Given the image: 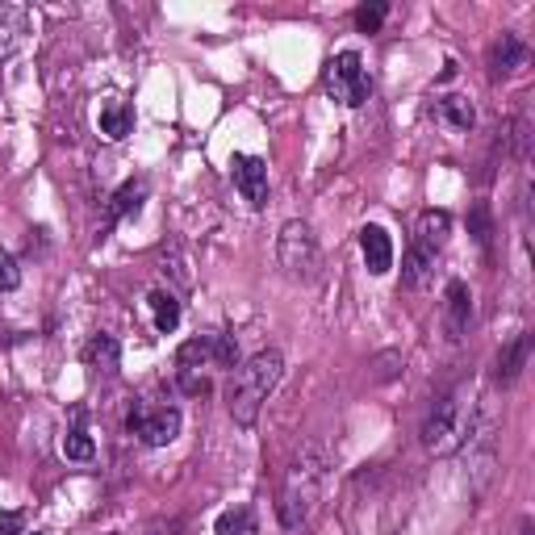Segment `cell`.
<instances>
[{"label":"cell","instance_id":"7c38bea8","mask_svg":"<svg viewBox=\"0 0 535 535\" xmlns=\"http://www.w3.org/2000/svg\"><path fill=\"white\" fill-rule=\"evenodd\" d=\"M26 34H30V9L26 5H0V59H9Z\"/></svg>","mask_w":535,"mask_h":535},{"label":"cell","instance_id":"ac0fdd59","mask_svg":"<svg viewBox=\"0 0 535 535\" xmlns=\"http://www.w3.org/2000/svg\"><path fill=\"white\" fill-rule=\"evenodd\" d=\"M147 310H151V322H155L159 335H172V331L180 327V301H176V293L151 289V293H147Z\"/></svg>","mask_w":535,"mask_h":535},{"label":"cell","instance_id":"ba28073f","mask_svg":"<svg viewBox=\"0 0 535 535\" xmlns=\"http://www.w3.org/2000/svg\"><path fill=\"white\" fill-rule=\"evenodd\" d=\"M360 255H364V268L372 276H385L393 268V239H389V230L377 226V222H368L360 230Z\"/></svg>","mask_w":535,"mask_h":535},{"label":"cell","instance_id":"9a60e30c","mask_svg":"<svg viewBox=\"0 0 535 535\" xmlns=\"http://www.w3.org/2000/svg\"><path fill=\"white\" fill-rule=\"evenodd\" d=\"M143 197H147V180H126L122 189L109 197V209H105V230H113L122 218L138 214V205H143Z\"/></svg>","mask_w":535,"mask_h":535},{"label":"cell","instance_id":"8992f818","mask_svg":"<svg viewBox=\"0 0 535 535\" xmlns=\"http://www.w3.org/2000/svg\"><path fill=\"white\" fill-rule=\"evenodd\" d=\"M126 431L138 435L147 448H168L172 439L180 435V410L176 406H147L134 402L126 414Z\"/></svg>","mask_w":535,"mask_h":535},{"label":"cell","instance_id":"30bf717a","mask_svg":"<svg viewBox=\"0 0 535 535\" xmlns=\"http://www.w3.org/2000/svg\"><path fill=\"white\" fill-rule=\"evenodd\" d=\"M444 318H448V339H464L469 331V318H473V293L464 281H452L448 293H444Z\"/></svg>","mask_w":535,"mask_h":535},{"label":"cell","instance_id":"3957f363","mask_svg":"<svg viewBox=\"0 0 535 535\" xmlns=\"http://www.w3.org/2000/svg\"><path fill=\"white\" fill-rule=\"evenodd\" d=\"M477 389L464 381L456 385L452 393H444L431 414H427V423H423V448L431 456H452L460 452L464 444H469V435H473V423H477Z\"/></svg>","mask_w":535,"mask_h":535},{"label":"cell","instance_id":"9c48e42d","mask_svg":"<svg viewBox=\"0 0 535 535\" xmlns=\"http://www.w3.org/2000/svg\"><path fill=\"white\" fill-rule=\"evenodd\" d=\"M431 113H435V122L444 130H452V134H469L477 126V109H473V101L464 97V92H448V97H439Z\"/></svg>","mask_w":535,"mask_h":535},{"label":"cell","instance_id":"484cf974","mask_svg":"<svg viewBox=\"0 0 535 535\" xmlns=\"http://www.w3.org/2000/svg\"><path fill=\"white\" fill-rule=\"evenodd\" d=\"M0 535H26V531H21V515H17V510H5V515H0Z\"/></svg>","mask_w":535,"mask_h":535},{"label":"cell","instance_id":"e0dca14e","mask_svg":"<svg viewBox=\"0 0 535 535\" xmlns=\"http://www.w3.org/2000/svg\"><path fill=\"white\" fill-rule=\"evenodd\" d=\"M97 126H101V134L109 138V143H122V138L134 130V109L126 101H118V97H109L101 105V113H97Z\"/></svg>","mask_w":535,"mask_h":535},{"label":"cell","instance_id":"7402d4cb","mask_svg":"<svg viewBox=\"0 0 535 535\" xmlns=\"http://www.w3.org/2000/svg\"><path fill=\"white\" fill-rule=\"evenodd\" d=\"M385 17H389V5H381V0H377V5H360L356 9V30L360 34H377Z\"/></svg>","mask_w":535,"mask_h":535},{"label":"cell","instance_id":"4fadbf2b","mask_svg":"<svg viewBox=\"0 0 535 535\" xmlns=\"http://www.w3.org/2000/svg\"><path fill=\"white\" fill-rule=\"evenodd\" d=\"M448 235H452V218L444 214V209H423V214H418V226H414V243L418 247H427V251L439 255V247L448 243Z\"/></svg>","mask_w":535,"mask_h":535},{"label":"cell","instance_id":"44dd1931","mask_svg":"<svg viewBox=\"0 0 535 535\" xmlns=\"http://www.w3.org/2000/svg\"><path fill=\"white\" fill-rule=\"evenodd\" d=\"M218 535H247L251 531V510L247 506H235V510H222L218 523H214Z\"/></svg>","mask_w":535,"mask_h":535},{"label":"cell","instance_id":"ffe728a7","mask_svg":"<svg viewBox=\"0 0 535 535\" xmlns=\"http://www.w3.org/2000/svg\"><path fill=\"white\" fill-rule=\"evenodd\" d=\"M63 456L76 460V464H88L92 456H97V444H92V435L84 431V410H76V423L63 435Z\"/></svg>","mask_w":535,"mask_h":535},{"label":"cell","instance_id":"277c9868","mask_svg":"<svg viewBox=\"0 0 535 535\" xmlns=\"http://www.w3.org/2000/svg\"><path fill=\"white\" fill-rule=\"evenodd\" d=\"M322 88H327V97L335 105L360 109L372 97V76L356 51H339L327 59V67H322Z\"/></svg>","mask_w":535,"mask_h":535},{"label":"cell","instance_id":"d6986e66","mask_svg":"<svg viewBox=\"0 0 535 535\" xmlns=\"http://www.w3.org/2000/svg\"><path fill=\"white\" fill-rule=\"evenodd\" d=\"M527 356H531V339H527V335H519L515 343H506V347H502V356H498V372H494V377H498L502 385H515V381H519V372H523V364H527Z\"/></svg>","mask_w":535,"mask_h":535},{"label":"cell","instance_id":"d4e9b609","mask_svg":"<svg viewBox=\"0 0 535 535\" xmlns=\"http://www.w3.org/2000/svg\"><path fill=\"white\" fill-rule=\"evenodd\" d=\"M473 230H477V243L490 247V209H485V205L473 209Z\"/></svg>","mask_w":535,"mask_h":535},{"label":"cell","instance_id":"52a82bcc","mask_svg":"<svg viewBox=\"0 0 535 535\" xmlns=\"http://www.w3.org/2000/svg\"><path fill=\"white\" fill-rule=\"evenodd\" d=\"M230 176H235V189L251 209L268 205V164L260 155H230Z\"/></svg>","mask_w":535,"mask_h":535},{"label":"cell","instance_id":"6da1fadb","mask_svg":"<svg viewBox=\"0 0 535 535\" xmlns=\"http://www.w3.org/2000/svg\"><path fill=\"white\" fill-rule=\"evenodd\" d=\"M327 477H331V456L322 444H301L293 452L285 469V485H281V502H276V515H281L285 531H297L310 523L322 494H327Z\"/></svg>","mask_w":535,"mask_h":535},{"label":"cell","instance_id":"5bb4252c","mask_svg":"<svg viewBox=\"0 0 535 535\" xmlns=\"http://www.w3.org/2000/svg\"><path fill=\"white\" fill-rule=\"evenodd\" d=\"M80 360H84V368L105 372V377H109V372H118V364H122V347H118V339H113V335H92L84 343Z\"/></svg>","mask_w":535,"mask_h":535},{"label":"cell","instance_id":"2e32d148","mask_svg":"<svg viewBox=\"0 0 535 535\" xmlns=\"http://www.w3.org/2000/svg\"><path fill=\"white\" fill-rule=\"evenodd\" d=\"M402 281H406L410 289H427V285L435 281V251L410 243L406 255H402Z\"/></svg>","mask_w":535,"mask_h":535},{"label":"cell","instance_id":"cb8c5ba5","mask_svg":"<svg viewBox=\"0 0 535 535\" xmlns=\"http://www.w3.org/2000/svg\"><path fill=\"white\" fill-rule=\"evenodd\" d=\"M176 381L184 393H193V398H201V393H209V381L201 377V372H176Z\"/></svg>","mask_w":535,"mask_h":535},{"label":"cell","instance_id":"603a6c76","mask_svg":"<svg viewBox=\"0 0 535 535\" xmlns=\"http://www.w3.org/2000/svg\"><path fill=\"white\" fill-rule=\"evenodd\" d=\"M17 285H21V268H17L13 255L0 247V293H9V289H17Z\"/></svg>","mask_w":535,"mask_h":535},{"label":"cell","instance_id":"8fae6325","mask_svg":"<svg viewBox=\"0 0 535 535\" xmlns=\"http://www.w3.org/2000/svg\"><path fill=\"white\" fill-rule=\"evenodd\" d=\"M523 63H527V46H523L515 34H502V38L490 46V76H494V80L515 76Z\"/></svg>","mask_w":535,"mask_h":535},{"label":"cell","instance_id":"7a4b0ae2","mask_svg":"<svg viewBox=\"0 0 535 535\" xmlns=\"http://www.w3.org/2000/svg\"><path fill=\"white\" fill-rule=\"evenodd\" d=\"M285 377V356L268 347V352H255L251 360H243L226 381V410L239 427H255L264 402L272 398V389Z\"/></svg>","mask_w":535,"mask_h":535},{"label":"cell","instance_id":"4316f807","mask_svg":"<svg viewBox=\"0 0 535 535\" xmlns=\"http://www.w3.org/2000/svg\"><path fill=\"white\" fill-rule=\"evenodd\" d=\"M26 535H38V531H26Z\"/></svg>","mask_w":535,"mask_h":535},{"label":"cell","instance_id":"5b68a950","mask_svg":"<svg viewBox=\"0 0 535 535\" xmlns=\"http://www.w3.org/2000/svg\"><path fill=\"white\" fill-rule=\"evenodd\" d=\"M276 260L289 276L297 281H314L318 276V264H322V251H318V239L306 222H285L281 226V239H276Z\"/></svg>","mask_w":535,"mask_h":535}]
</instances>
